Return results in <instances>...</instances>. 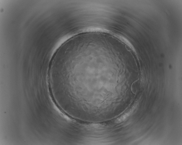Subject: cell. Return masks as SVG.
<instances>
[{"label": "cell", "mask_w": 182, "mask_h": 145, "mask_svg": "<svg viewBox=\"0 0 182 145\" xmlns=\"http://www.w3.org/2000/svg\"><path fill=\"white\" fill-rule=\"evenodd\" d=\"M133 110V108H132L127 110L117 119L116 122L118 123L124 121L132 113Z\"/></svg>", "instance_id": "cell-1"}]
</instances>
